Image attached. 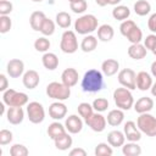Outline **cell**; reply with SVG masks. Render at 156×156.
<instances>
[{
    "mask_svg": "<svg viewBox=\"0 0 156 156\" xmlns=\"http://www.w3.org/2000/svg\"><path fill=\"white\" fill-rule=\"evenodd\" d=\"M80 87H82V90L84 93H98V91L102 90V88H104V73L95 69V68L88 69L82 78Z\"/></svg>",
    "mask_w": 156,
    "mask_h": 156,
    "instance_id": "obj_1",
    "label": "cell"
},
{
    "mask_svg": "<svg viewBox=\"0 0 156 156\" xmlns=\"http://www.w3.org/2000/svg\"><path fill=\"white\" fill-rule=\"evenodd\" d=\"M98 24H99L98 18L94 15H91V13L82 15L74 22V32L80 35H88L98 29V27H99Z\"/></svg>",
    "mask_w": 156,
    "mask_h": 156,
    "instance_id": "obj_2",
    "label": "cell"
},
{
    "mask_svg": "<svg viewBox=\"0 0 156 156\" xmlns=\"http://www.w3.org/2000/svg\"><path fill=\"white\" fill-rule=\"evenodd\" d=\"M113 101H115V105L123 110V111H128L133 107L134 105V98H133V94L130 91V89L128 88H116L115 91H113Z\"/></svg>",
    "mask_w": 156,
    "mask_h": 156,
    "instance_id": "obj_3",
    "label": "cell"
},
{
    "mask_svg": "<svg viewBox=\"0 0 156 156\" xmlns=\"http://www.w3.org/2000/svg\"><path fill=\"white\" fill-rule=\"evenodd\" d=\"M46 95L57 101H65L71 96V88L62 82H51L46 85Z\"/></svg>",
    "mask_w": 156,
    "mask_h": 156,
    "instance_id": "obj_4",
    "label": "cell"
},
{
    "mask_svg": "<svg viewBox=\"0 0 156 156\" xmlns=\"http://www.w3.org/2000/svg\"><path fill=\"white\" fill-rule=\"evenodd\" d=\"M2 101L4 104L10 107V106H20L23 107L28 104V95L22 91H17L12 88H9L2 93Z\"/></svg>",
    "mask_w": 156,
    "mask_h": 156,
    "instance_id": "obj_5",
    "label": "cell"
},
{
    "mask_svg": "<svg viewBox=\"0 0 156 156\" xmlns=\"http://www.w3.org/2000/svg\"><path fill=\"white\" fill-rule=\"evenodd\" d=\"M136 126L140 132L147 136H156V117L150 112L140 113L136 119Z\"/></svg>",
    "mask_w": 156,
    "mask_h": 156,
    "instance_id": "obj_6",
    "label": "cell"
},
{
    "mask_svg": "<svg viewBox=\"0 0 156 156\" xmlns=\"http://www.w3.org/2000/svg\"><path fill=\"white\" fill-rule=\"evenodd\" d=\"M60 49L65 54H74L78 50V39L76 32L73 30H65L61 35Z\"/></svg>",
    "mask_w": 156,
    "mask_h": 156,
    "instance_id": "obj_7",
    "label": "cell"
},
{
    "mask_svg": "<svg viewBox=\"0 0 156 156\" xmlns=\"http://www.w3.org/2000/svg\"><path fill=\"white\" fill-rule=\"evenodd\" d=\"M27 117L33 124H39L45 119L44 106L38 101H30L27 104Z\"/></svg>",
    "mask_w": 156,
    "mask_h": 156,
    "instance_id": "obj_8",
    "label": "cell"
},
{
    "mask_svg": "<svg viewBox=\"0 0 156 156\" xmlns=\"http://www.w3.org/2000/svg\"><path fill=\"white\" fill-rule=\"evenodd\" d=\"M135 78H136V73L132 69V68H123L118 72V76H117V79H118V83L124 87V88H128L130 90H134L136 89V83H135Z\"/></svg>",
    "mask_w": 156,
    "mask_h": 156,
    "instance_id": "obj_9",
    "label": "cell"
},
{
    "mask_svg": "<svg viewBox=\"0 0 156 156\" xmlns=\"http://www.w3.org/2000/svg\"><path fill=\"white\" fill-rule=\"evenodd\" d=\"M85 124H88V127H90L91 130H94L96 133H101V132L105 130L107 121H106V117L101 115V112L95 111L90 116V118L88 121H85Z\"/></svg>",
    "mask_w": 156,
    "mask_h": 156,
    "instance_id": "obj_10",
    "label": "cell"
},
{
    "mask_svg": "<svg viewBox=\"0 0 156 156\" xmlns=\"http://www.w3.org/2000/svg\"><path fill=\"white\" fill-rule=\"evenodd\" d=\"M84 124V119L79 115H69L65 121L66 130L69 134H78L82 132Z\"/></svg>",
    "mask_w": 156,
    "mask_h": 156,
    "instance_id": "obj_11",
    "label": "cell"
},
{
    "mask_svg": "<svg viewBox=\"0 0 156 156\" xmlns=\"http://www.w3.org/2000/svg\"><path fill=\"white\" fill-rule=\"evenodd\" d=\"M6 72L11 78H20L24 73V62L20 58H12L6 65Z\"/></svg>",
    "mask_w": 156,
    "mask_h": 156,
    "instance_id": "obj_12",
    "label": "cell"
},
{
    "mask_svg": "<svg viewBox=\"0 0 156 156\" xmlns=\"http://www.w3.org/2000/svg\"><path fill=\"white\" fill-rule=\"evenodd\" d=\"M6 119L9 123L13 124V126H17V124H21L24 119V110L20 106H10L7 110H6Z\"/></svg>",
    "mask_w": 156,
    "mask_h": 156,
    "instance_id": "obj_13",
    "label": "cell"
},
{
    "mask_svg": "<svg viewBox=\"0 0 156 156\" xmlns=\"http://www.w3.org/2000/svg\"><path fill=\"white\" fill-rule=\"evenodd\" d=\"M123 133L128 141H139L141 139V132L138 128L136 123L133 121H128L123 126Z\"/></svg>",
    "mask_w": 156,
    "mask_h": 156,
    "instance_id": "obj_14",
    "label": "cell"
},
{
    "mask_svg": "<svg viewBox=\"0 0 156 156\" xmlns=\"http://www.w3.org/2000/svg\"><path fill=\"white\" fill-rule=\"evenodd\" d=\"M67 115V106L63 104V101H55L49 106V116L55 119V121H60L63 119Z\"/></svg>",
    "mask_w": 156,
    "mask_h": 156,
    "instance_id": "obj_15",
    "label": "cell"
},
{
    "mask_svg": "<svg viewBox=\"0 0 156 156\" xmlns=\"http://www.w3.org/2000/svg\"><path fill=\"white\" fill-rule=\"evenodd\" d=\"M39 82H40L39 73H38L37 71H34V69H28V71H26V72L23 73V76H22V83H23V85H24L27 89H29V90L35 89V88L38 87Z\"/></svg>",
    "mask_w": 156,
    "mask_h": 156,
    "instance_id": "obj_16",
    "label": "cell"
},
{
    "mask_svg": "<svg viewBox=\"0 0 156 156\" xmlns=\"http://www.w3.org/2000/svg\"><path fill=\"white\" fill-rule=\"evenodd\" d=\"M78 79H79L78 71L73 67H68V68L63 69V72L61 73V82L69 88L74 87L78 83Z\"/></svg>",
    "mask_w": 156,
    "mask_h": 156,
    "instance_id": "obj_17",
    "label": "cell"
},
{
    "mask_svg": "<svg viewBox=\"0 0 156 156\" xmlns=\"http://www.w3.org/2000/svg\"><path fill=\"white\" fill-rule=\"evenodd\" d=\"M135 83H136V88L141 91H146L151 88L152 85V77L150 73L145 72V71H140L136 73V78H135Z\"/></svg>",
    "mask_w": 156,
    "mask_h": 156,
    "instance_id": "obj_18",
    "label": "cell"
},
{
    "mask_svg": "<svg viewBox=\"0 0 156 156\" xmlns=\"http://www.w3.org/2000/svg\"><path fill=\"white\" fill-rule=\"evenodd\" d=\"M133 108L136 113H145V112H150L154 108V100L149 96H141L140 99H138L134 105Z\"/></svg>",
    "mask_w": 156,
    "mask_h": 156,
    "instance_id": "obj_19",
    "label": "cell"
},
{
    "mask_svg": "<svg viewBox=\"0 0 156 156\" xmlns=\"http://www.w3.org/2000/svg\"><path fill=\"white\" fill-rule=\"evenodd\" d=\"M101 72L106 77L115 76L117 72H119V62L115 58H107L102 61L101 63Z\"/></svg>",
    "mask_w": 156,
    "mask_h": 156,
    "instance_id": "obj_20",
    "label": "cell"
},
{
    "mask_svg": "<svg viewBox=\"0 0 156 156\" xmlns=\"http://www.w3.org/2000/svg\"><path fill=\"white\" fill-rule=\"evenodd\" d=\"M127 52L128 56L133 60H143L147 54V49L144 46V44L136 43V44H130Z\"/></svg>",
    "mask_w": 156,
    "mask_h": 156,
    "instance_id": "obj_21",
    "label": "cell"
},
{
    "mask_svg": "<svg viewBox=\"0 0 156 156\" xmlns=\"http://www.w3.org/2000/svg\"><path fill=\"white\" fill-rule=\"evenodd\" d=\"M107 143L112 147H122L123 144L126 143V135L123 132H121L118 129L111 130L107 134Z\"/></svg>",
    "mask_w": 156,
    "mask_h": 156,
    "instance_id": "obj_22",
    "label": "cell"
},
{
    "mask_svg": "<svg viewBox=\"0 0 156 156\" xmlns=\"http://www.w3.org/2000/svg\"><path fill=\"white\" fill-rule=\"evenodd\" d=\"M54 144H55V147L57 150L66 151V150H68L72 146L73 139H72V136L69 135L68 132H65L63 134H61V135H58L57 138L54 139Z\"/></svg>",
    "mask_w": 156,
    "mask_h": 156,
    "instance_id": "obj_23",
    "label": "cell"
},
{
    "mask_svg": "<svg viewBox=\"0 0 156 156\" xmlns=\"http://www.w3.org/2000/svg\"><path fill=\"white\" fill-rule=\"evenodd\" d=\"M106 121H107V124L112 126V127H118L123 123L124 121V111L121 110V108H115V110H111L108 113H107V117H106Z\"/></svg>",
    "mask_w": 156,
    "mask_h": 156,
    "instance_id": "obj_24",
    "label": "cell"
},
{
    "mask_svg": "<svg viewBox=\"0 0 156 156\" xmlns=\"http://www.w3.org/2000/svg\"><path fill=\"white\" fill-rule=\"evenodd\" d=\"M41 63L48 71H55L58 67V57L54 52H44L41 57Z\"/></svg>",
    "mask_w": 156,
    "mask_h": 156,
    "instance_id": "obj_25",
    "label": "cell"
},
{
    "mask_svg": "<svg viewBox=\"0 0 156 156\" xmlns=\"http://www.w3.org/2000/svg\"><path fill=\"white\" fill-rule=\"evenodd\" d=\"M98 39L104 41V43H107L110 40H112L113 35H115V30L112 28V26L105 23V24H101L98 27Z\"/></svg>",
    "mask_w": 156,
    "mask_h": 156,
    "instance_id": "obj_26",
    "label": "cell"
},
{
    "mask_svg": "<svg viewBox=\"0 0 156 156\" xmlns=\"http://www.w3.org/2000/svg\"><path fill=\"white\" fill-rule=\"evenodd\" d=\"M45 18H46V16H45V13L43 11H34V12H32V15L29 17V26H30V28L37 30V32H40L41 24H43Z\"/></svg>",
    "mask_w": 156,
    "mask_h": 156,
    "instance_id": "obj_27",
    "label": "cell"
},
{
    "mask_svg": "<svg viewBox=\"0 0 156 156\" xmlns=\"http://www.w3.org/2000/svg\"><path fill=\"white\" fill-rule=\"evenodd\" d=\"M122 154L124 156H139L141 155V146L138 141H128L122 146Z\"/></svg>",
    "mask_w": 156,
    "mask_h": 156,
    "instance_id": "obj_28",
    "label": "cell"
},
{
    "mask_svg": "<svg viewBox=\"0 0 156 156\" xmlns=\"http://www.w3.org/2000/svg\"><path fill=\"white\" fill-rule=\"evenodd\" d=\"M79 46H80L82 51H84V52H91L98 46V38L94 37V35H91V34H88V35H85L82 39Z\"/></svg>",
    "mask_w": 156,
    "mask_h": 156,
    "instance_id": "obj_29",
    "label": "cell"
},
{
    "mask_svg": "<svg viewBox=\"0 0 156 156\" xmlns=\"http://www.w3.org/2000/svg\"><path fill=\"white\" fill-rule=\"evenodd\" d=\"M129 16H130V10L126 5H117L112 10V17L115 20H117V21L123 22V21L128 20Z\"/></svg>",
    "mask_w": 156,
    "mask_h": 156,
    "instance_id": "obj_30",
    "label": "cell"
},
{
    "mask_svg": "<svg viewBox=\"0 0 156 156\" xmlns=\"http://www.w3.org/2000/svg\"><path fill=\"white\" fill-rule=\"evenodd\" d=\"M65 132H67V130H66L65 124L60 123L58 121H55V122L50 123V124H49V127H48V130H46V133H48L49 138H50V139H52V140H54L55 138H57L58 135L63 134Z\"/></svg>",
    "mask_w": 156,
    "mask_h": 156,
    "instance_id": "obj_31",
    "label": "cell"
},
{
    "mask_svg": "<svg viewBox=\"0 0 156 156\" xmlns=\"http://www.w3.org/2000/svg\"><path fill=\"white\" fill-rule=\"evenodd\" d=\"M133 10L138 16H146L151 11V4L147 0H138L134 2Z\"/></svg>",
    "mask_w": 156,
    "mask_h": 156,
    "instance_id": "obj_32",
    "label": "cell"
},
{
    "mask_svg": "<svg viewBox=\"0 0 156 156\" xmlns=\"http://www.w3.org/2000/svg\"><path fill=\"white\" fill-rule=\"evenodd\" d=\"M55 22H56V24H57L60 28L67 29V28H69V26L72 24V18H71V15H69L68 12L60 11V12L56 13Z\"/></svg>",
    "mask_w": 156,
    "mask_h": 156,
    "instance_id": "obj_33",
    "label": "cell"
},
{
    "mask_svg": "<svg viewBox=\"0 0 156 156\" xmlns=\"http://www.w3.org/2000/svg\"><path fill=\"white\" fill-rule=\"evenodd\" d=\"M77 111H78V115L85 121H88L90 118V116L95 112L94 108H93V105L88 104V102H80L78 106H77Z\"/></svg>",
    "mask_w": 156,
    "mask_h": 156,
    "instance_id": "obj_34",
    "label": "cell"
},
{
    "mask_svg": "<svg viewBox=\"0 0 156 156\" xmlns=\"http://www.w3.org/2000/svg\"><path fill=\"white\" fill-rule=\"evenodd\" d=\"M95 156H111L113 154L112 146L108 143H99L94 150Z\"/></svg>",
    "mask_w": 156,
    "mask_h": 156,
    "instance_id": "obj_35",
    "label": "cell"
},
{
    "mask_svg": "<svg viewBox=\"0 0 156 156\" xmlns=\"http://www.w3.org/2000/svg\"><path fill=\"white\" fill-rule=\"evenodd\" d=\"M55 23H56V22H54L52 20H50V18L46 17V18L44 20L43 24H41L40 33H41L44 37H50V35H52V34L55 33Z\"/></svg>",
    "mask_w": 156,
    "mask_h": 156,
    "instance_id": "obj_36",
    "label": "cell"
},
{
    "mask_svg": "<svg viewBox=\"0 0 156 156\" xmlns=\"http://www.w3.org/2000/svg\"><path fill=\"white\" fill-rule=\"evenodd\" d=\"M126 38H127V40H128L130 44L140 43V41L143 40V32H141V29H140L138 26H135V27L126 35Z\"/></svg>",
    "mask_w": 156,
    "mask_h": 156,
    "instance_id": "obj_37",
    "label": "cell"
},
{
    "mask_svg": "<svg viewBox=\"0 0 156 156\" xmlns=\"http://www.w3.org/2000/svg\"><path fill=\"white\" fill-rule=\"evenodd\" d=\"M50 46H51L50 40L46 37H40V38L35 39V41H34V49L39 52H48Z\"/></svg>",
    "mask_w": 156,
    "mask_h": 156,
    "instance_id": "obj_38",
    "label": "cell"
},
{
    "mask_svg": "<svg viewBox=\"0 0 156 156\" xmlns=\"http://www.w3.org/2000/svg\"><path fill=\"white\" fill-rule=\"evenodd\" d=\"M93 108H94V111H96V112H105L107 108H108V100L107 99H105V98H98V99H95L94 101H93Z\"/></svg>",
    "mask_w": 156,
    "mask_h": 156,
    "instance_id": "obj_39",
    "label": "cell"
},
{
    "mask_svg": "<svg viewBox=\"0 0 156 156\" xmlns=\"http://www.w3.org/2000/svg\"><path fill=\"white\" fill-rule=\"evenodd\" d=\"M29 154V150L23 144H13L10 147V155L11 156H27Z\"/></svg>",
    "mask_w": 156,
    "mask_h": 156,
    "instance_id": "obj_40",
    "label": "cell"
},
{
    "mask_svg": "<svg viewBox=\"0 0 156 156\" xmlns=\"http://www.w3.org/2000/svg\"><path fill=\"white\" fill-rule=\"evenodd\" d=\"M69 9L72 10V12L74 13H84L88 9V2L85 0H80V1H77V2H71L69 4Z\"/></svg>",
    "mask_w": 156,
    "mask_h": 156,
    "instance_id": "obj_41",
    "label": "cell"
},
{
    "mask_svg": "<svg viewBox=\"0 0 156 156\" xmlns=\"http://www.w3.org/2000/svg\"><path fill=\"white\" fill-rule=\"evenodd\" d=\"M11 27H12V21L10 18V16L9 15L0 16V33L6 34L7 32H10Z\"/></svg>",
    "mask_w": 156,
    "mask_h": 156,
    "instance_id": "obj_42",
    "label": "cell"
},
{
    "mask_svg": "<svg viewBox=\"0 0 156 156\" xmlns=\"http://www.w3.org/2000/svg\"><path fill=\"white\" fill-rule=\"evenodd\" d=\"M13 139V134L11 130L9 129H1L0 130V145L1 146H5L7 144H10Z\"/></svg>",
    "mask_w": 156,
    "mask_h": 156,
    "instance_id": "obj_43",
    "label": "cell"
},
{
    "mask_svg": "<svg viewBox=\"0 0 156 156\" xmlns=\"http://www.w3.org/2000/svg\"><path fill=\"white\" fill-rule=\"evenodd\" d=\"M135 26H136V24H135L134 21H132V20H126V21H123V22L121 23V26H119V32H121V34H122L123 37H126Z\"/></svg>",
    "mask_w": 156,
    "mask_h": 156,
    "instance_id": "obj_44",
    "label": "cell"
},
{
    "mask_svg": "<svg viewBox=\"0 0 156 156\" xmlns=\"http://www.w3.org/2000/svg\"><path fill=\"white\" fill-rule=\"evenodd\" d=\"M13 10V5L10 0H0V16L10 15Z\"/></svg>",
    "mask_w": 156,
    "mask_h": 156,
    "instance_id": "obj_45",
    "label": "cell"
},
{
    "mask_svg": "<svg viewBox=\"0 0 156 156\" xmlns=\"http://www.w3.org/2000/svg\"><path fill=\"white\" fill-rule=\"evenodd\" d=\"M144 46L150 51L154 50V48L156 46V34L155 33L146 35V38L144 39Z\"/></svg>",
    "mask_w": 156,
    "mask_h": 156,
    "instance_id": "obj_46",
    "label": "cell"
},
{
    "mask_svg": "<svg viewBox=\"0 0 156 156\" xmlns=\"http://www.w3.org/2000/svg\"><path fill=\"white\" fill-rule=\"evenodd\" d=\"M147 28L156 34V13H152L147 20Z\"/></svg>",
    "mask_w": 156,
    "mask_h": 156,
    "instance_id": "obj_47",
    "label": "cell"
},
{
    "mask_svg": "<svg viewBox=\"0 0 156 156\" xmlns=\"http://www.w3.org/2000/svg\"><path fill=\"white\" fill-rule=\"evenodd\" d=\"M9 89V80H7V78H6V76L4 74V73H1L0 74V91H5V90H7Z\"/></svg>",
    "mask_w": 156,
    "mask_h": 156,
    "instance_id": "obj_48",
    "label": "cell"
},
{
    "mask_svg": "<svg viewBox=\"0 0 156 156\" xmlns=\"http://www.w3.org/2000/svg\"><path fill=\"white\" fill-rule=\"evenodd\" d=\"M69 156H87V151L82 147H74L69 151Z\"/></svg>",
    "mask_w": 156,
    "mask_h": 156,
    "instance_id": "obj_49",
    "label": "cell"
},
{
    "mask_svg": "<svg viewBox=\"0 0 156 156\" xmlns=\"http://www.w3.org/2000/svg\"><path fill=\"white\" fill-rule=\"evenodd\" d=\"M150 71H151V74L156 78V61H154L151 63V67H150Z\"/></svg>",
    "mask_w": 156,
    "mask_h": 156,
    "instance_id": "obj_50",
    "label": "cell"
},
{
    "mask_svg": "<svg viewBox=\"0 0 156 156\" xmlns=\"http://www.w3.org/2000/svg\"><path fill=\"white\" fill-rule=\"evenodd\" d=\"M95 2H96L98 6H101V7L107 5V0H95Z\"/></svg>",
    "mask_w": 156,
    "mask_h": 156,
    "instance_id": "obj_51",
    "label": "cell"
},
{
    "mask_svg": "<svg viewBox=\"0 0 156 156\" xmlns=\"http://www.w3.org/2000/svg\"><path fill=\"white\" fill-rule=\"evenodd\" d=\"M122 0H107V5H112V6H117V5H119V2H121Z\"/></svg>",
    "mask_w": 156,
    "mask_h": 156,
    "instance_id": "obj_52",
    "label": "cell"
},
{
    "mask_svg": "<svg viewBox=\"0 0 156 156\" xmlns=\"http://www.w3.org/2000/svg\"><path fill=\"white\" fill-rule=\"evenodd\" d=\"M150 90H151V95L156 98V82H155V83H152V85H151Z\"/></svg>",
    "mask_w": 156,
    "mask_h": 156,
    "instance_id": "obj_53",
    "label": "cell"
},
{
    "mask_svg": "<svg viewBox=\"0 0 156 156\" xmlns=\"http://www.w3.org/2000/svg\"><path fill=\"white\" fill-rule=\"evenodd\" d=\"M0 107H1V113L4 115V113H6V111H5V104H4V101L0 104Z\"/></svg>",
    "mask_w": 156,
    "mask_h": 156,
    "instance_id": "obj_54",
    "label": "cell"
},
{
    "mask_svg": "<svg viewBox=\"0 0 156 156\" xmlns=\"http://www.w3.org/2000/svg\"><path fill=\"white\" fill-rule=\"evenodd\" d=\"M77 1H80V0H68L69 4H71V2H77Z\"/></svg>",
    "mask_w": 156,
    "mask_h": 156,
    "instance_id": "obj_55",
    "label": "cell"
},
{
    "mask_svg": "<svg viewBox=\"0 0 156 156\" xmlns=\"http://www.w3.org/2000/svg\"><path fill=\"white\" fill-rule=\"evenodd\" d=\"M152 54H154V55H155V56H156V46H155V48H154V50H152Z\"/></svg>",
    "mask_w": 156,
    "mask_h": 156,
    "instance_id": "obj_56",
    "label": "cell"
},
{
    "mask_svg": "<svg viewBox=\"0 0 156 156\" xmlns=\"http://www.w3.org/2000/svg\"><path fill=\"white\" fill-rule=\"evenodd\" d=\"M32 1H34V2H41L43 0H32Z\"/></svg>",
    "mask_w": 156,
    "mask_h": 156,
    "instance_id": "obj_57",
    "label": "cell"
}]
</instances>
